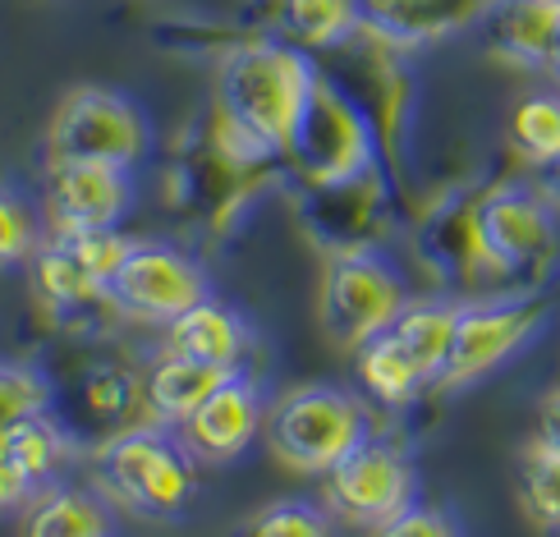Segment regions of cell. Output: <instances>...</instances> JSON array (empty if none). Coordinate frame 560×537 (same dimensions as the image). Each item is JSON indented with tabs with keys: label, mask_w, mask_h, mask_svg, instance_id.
I'll use <instances>...</instances> for the list:
<instances>
[{
	"label": "cell",
	"mask_w": 560,
	"mask_h": 537,
	"mask_svg": "<svg viewBox=\"0 0 560 537\" xmlns=\"http://www.w3.org/2000/svg\"><path fill=\"white\" fill-rule=\"evenodd\" d=\"M317 74H322L317 56L299 51V46L280 42L271 33H258V37L240 42L225 60H217L212 106L225 110L235 125H244L253 138H262L280 156Z\"/></svg>",
	"instance_id": "cell-1"
},
{
	"label": "cell",
	"mask_w": 560,
	"mask_h": 537,
	"mask_svg": "<svg viewBox=\"0 0 560 537\" xmlns=\"http://www.w3.org/2000/svg\"><path fill=\"white\" fill-rule=\"evenodd\" d=\"M478 248L492 290H547L560 271V212L533 179L492 184L474 202Z\"/></svg>",
	"instance_id": "cell-2"
},
{
	"label": "cell",
	"mask_w": 560,
	"mask_h": 537,
	"mask_svg": "<svg viewBox=\"0 0 560 537\" xmlns=\"http://www.w3.org/2000/svg\"><path fill=\"white\" fill-rule=\"evenodd\" d=\"M97 492L143 520H179L198 497V464L171 428L133 423L92 451Z\"/></svg>",
	"instance_id": "cell-3"
},
{
	"label": "cell",
	"mask_w": 560,
	"mask_h": 537,
	"mask_svg": "<svg viewBox=\"0 0 560 537\" xmlns=\"http://www.w3.org/2000/svg\"><path fill=\"white\" fill-rule=\"evenodd\" d=\"M156 129L129 92L79 83L46 125V166H115L138 171L152 156Z\"/></svg>",
	"instance_id": "cell-4"
},
{
	"label": "cell",
	"mask_w": 560,
	"mask_h": 537,
	"mask_svg": "<svg viewBox=\"0 0 560 537\" xmlns=\"http://www.w3.org/2000/svg\"><path fill=\"white\" fill-rule=\"evenodd\" d=\"M322 79H331L349 102L359 106L372 138H377L382 166L395 184H405V152H409V115H413V79L405 69V51L368 37L363 28L331 46L326 60H317Z\"/></svg>",
	"instance_id": "cell-5"
},
{
	"label": "cell",
	"mask_w": 560,
	"mask_h": 537,
	"mask_svg": "<svg viewBox=\"0 0 560 537\" xmlns=\"http://www.w3.org/2000/svg\"><path fill=\"white\" fill-rule=\"evenodd\" d=\"M262 436L285 469L322 478L363 436H372V418L354 390H340L331 382H308L267 405Z\"/></svg>",
	"instance_id": "cell-6"
},
{
	"label": "cell",
	"mask_w": 560,
	"mask_h": 537,
	"mask_svg": "<svg viewBox=\"0 0 560 537\" xmlns=\"http://www.w3.org/2000/svg\"><path fill=\"white\" fill-rule=\"evenodd\" d=\"M547 299L533 290H492L474 299H455V336L451 359L436 390H464L497 367L520 359L524 349L547 331Z\"/></svg>",
	"instance_id": "cell-7"
},
{
	"label": "cell",
	"mask_w": 560,
	"mask_h": 537,
	"mask_svg": "<svg viewBox=\"0 0 560 537\" xmlns=\"http://www.w3.org/2000/svg\"><path fill=\"white\" fill-rule=\"evenodd\" d=\"M377 161H382L377 138H372L359 106L331 79L317 74L308 102H303L299 120L285 138V152H280L285 189H294V184H331L377 166Z\"/></svg>",
	"instance_id": "cell-8"
},
{
	"label": "cell",
	"mask_w": 560,
	"mask_h": 537,
	"mask_svg": "<svg viewBox=\"0 0 560 537\" xmlns=\"http://www.w3.org/2000/svg\"><path fill=\"white\" fill-rule=\"evenodd\" d=\"M409 303V285L382 248L331 253L317 280V322L331 345L354 349L372 336H382Z\"/></svg>",
	"instance_id": "cell-9"
},
{
	"label": "cell",
	"mask_w": 560,
	"mask_h": 537,
	"mask_svg": "<svg viewBox=\"0 0 560 537\" xmlns=\"http://www.w3.org/2000/svg\"><path fill=\"white\" fill-rule=\"evenodd\" d=\"M395 207H400V184L382 161L331 184H294V221L326 258L382 248V240L395 230Z\"/></svg>",
	"instance_id": "cell-10"
},
{
	"label": "cell",
	"mask_w": 560,
	"mask_h": 537,
	"mask_svg": "<svg viewBox=\"0 0 560 537\" xmlns=\"http://www.w3.org/2000/svg\"><path fill=\"white\" fill-rule=\"evenodd\" d=\"M106 299L115 303L120 322L133 326H166L189 313L194 303L212 299V271L184 244L171 240H133L125 262L106 280Z\"/></svg>",
	"instance_id": "cell-11"
},
{
	"label": "cell",
	"mask_w": 560,
	"mask_h": 537,
	"mask_svg": "<svg viewBox=\"0 0 560 537\" xmlns=\"http://www.w3.org/2000/svg\"><path fill=\"white\" fill-rule=\"evenodd\" d=\"M418 497L413 459L386 436H363L340 464L322 474V505L349 528L377 533Z\"/></svg>",
	"instance_id": "cell-12"
},
{
	"label": "cell",
	"mask_w": 560,
	"mask_h": 537,
	"mask_svg": "<svg viewBox=\"0 0 560 537\" xmlns=\"http://www.w3.org/2000/svg\"><path fill=\"white\" fill-rule=\"evenodd\" d=\"M60 423V432L69 436L74 446L79 428L92 432V451L102 446L106 436L125 432L133 423H148V409H143V377L125 363H110V359H92L74 382L60 390H51V409H46Z\"/></svg>",
	"instance_id": "cell-13"
},
{
	"label": "cell",
	"mask_w": 560,
	"mask_h": 537,
	"mask_svg": "<svg viewBox=\"0 0 560 537\" xmlns=\"http://www.w3.org/2000/svg\"><path fill=\"white\" fill-rule=\"evenodd\" d=\"M262 423H267V395L240 367L184 418L175 436H179V446L194 455V464L225 469V464H235L253 441L262 436Z\"/></svg>",
	"instance_id": "cell-14"
},
{
	"label": "cell",
	"mask_w": 560,
	"mask_h": 537,
	"mask_svg": "<svg viewBox=\"0 0 560 537\" xmlns=\"http://www.w3.org/2000/svg\"><path fill=\"white\" fill-rule=\"evenodd\" d=\"M42 189V221L46 235H69V230H120L133 217L138 184L133 171L115 166H46Z\"/></svg>",
	"instance_id": "cell-15"
},
{
	"label": "cell",
	"mask_w": 560,
	"mask_h": 537,
	"mask_svg": "<svg viewBox=\"0 0 560 537\" xmlns=\"http://www.w3.org/2000/svg\"><path fill=\"white\" fill-rule=\"evenodd\" d=\"M474 202L478 194H455L446 202H436L423 212L413 230V253L436 285L446 290H474L487 285V267H482V248H478V225H474Z\"/></svg>",
	"instance_id": "cell-16"
},
{
	"label": "cell",
	"mask_w": 560,
	"mask_h": 537,
	"mask_svg": "<svg viewBox=\"0 0 560 537\" xmlns=\"http://www.w3.org/2000/svg\"><path fill=\"white\" fill-rule=\"evenodd\" d=\"M492 0H359L363 33L395 51H423L455 33H469Z\"/></svg>",
	"instance_id": "cell-17"
},
{
	"label": "cell",
	"mask_w": 560,
	"mask_h": 537,
	"mask_svg": "<svg viewBox=\"0 0 560 537\" xmlns=\"http://www.w3.org/2000/svg\"><path fill=\"white\" fill-rule=\"evenodd\" d=\"M474 28L492 60L547 74L560 42V0H492Z\"/></svg>",
	"instance_id": "cell-18"
},
{
	"label": "cell",
	"mask_w": 560,
	"mask_h": 537,
	"mask_svg": "<svg viewBox=\"0 0 560 537\" xmlns=\"http://www.w3.org/2000/svg\"><path fill=\"white\" fill-rule=\"evenodd\" d=\"M161 349L184 354V359H198V363H212L221 372H240L248 363V326L230 303H221L212 294V299L194 303L189 313H179L166 326Z\"/></svg>",
	"instance_id": "cell-19"
},
{
	"label": "cell",
	"mask_w": 560,
	"mask_h": 537,
	"mask_svg": "<svg viewBox=\"0 0 560 537\" xmlns=\"http://www.w3.org/2000/svg\"><path fill=\"white\" fill-rule=\"evenodd\" d=\"M225 377H230V372H221L212 363H198V359H184V354L161 349V354L148 363V372H143V409H148V423L175 432L184 418H189Z\"/></svg>",
	"instance_id": "cell-20"
},
{
	"label": "cell",
	"mask_w": 560,
	"mask_h": 537,
	"mask_svg": "<svg viewBox=\"0 0 560 537\" xmlns=\"http://www.w3.org/2000/svg\"><path fill=\"white\" fill-rule=\"evenodd\" d=\"M110 501L97 487L79 482H51L28 501V520H23V537H110Z\"/></svg>",
	"instance_id": "cell-21"
},
{
	"label": "cell",
	"mask_w": 560,
	"mask_h": 537,
	"mask_svg": "<svg viewBox=\"0 0 560 537\" xmlns=\"http://www.w3.org/2000/svg\"><path fill=\"white\" fill-rule=\"evenodd\" d=\"M363 28L359 0H271L267 33L299 46L308 56H326Z\"/></svg>",
	"instance_id": "cell-22"
},
{
	"label": "cell",
	"mask_w": 560,
	"mask_h": 537,
	"mask_svg": "<svg viewBox=\"0 0 560 537\" xmlns=\"http://www.w3.org/2000/svg\"><path fill=\"white\" fill-rule=\"evenodd\" d=\"M386 336L405 349L413 359V367L428 377V386L436 390L441 386V372H446V359H451V336H455V299L446 294H432V299H413L395 322L386 326Z\"/></svg>",
	"instance_id": "cell-23"
},
{
	"label": "cell",
	"mask_w": 560,
	"mask_h": 537,
	"mask_svg": "<svg viewBox=\"0 0 560 537\" xmlns=\"http://www.w3.org/2000/svg\"><path fill=\"white\" fill-rule=\"evenodd\" d=\"M354 377L382 409H409L432 390L423 372L413 367V359L386 331L354 349Z\"/></svg>",
	"instance_id": "cell-24"
},
{
	"label": "cell",
	"mask_w": 560,
	"mask_h": 537,
	"mask_svg": "<svg viewBox=\"0 0 560 537\" xmlns=\"http://www.w3.org/2000/svg\"><path fill=\"white\" fill-rule=\"evenodd\" d=\"M65 455H69V436L60 432V423L46 409L19 418V423L0 436V459H5L33 492H42V487H51L60 478Z\"/></svg>",
	"instance_id": "cell-25"
},
{
	"label": "cell",
	"mask_w": 560,
	"mask_h": 537,
	"mask_svg": "<svg viewBox=\"0 0 560 537\" xmlns=\"http://www.w3.org/2000/svg\"><path fill=\"white\" fill-rule=\"evenodd\" d=\"M510 148L528 171H542L547 161L560 156V92H528L510 110Z\"/></svg>",
	"instance_id": "cell-26"
},
{
	"label": "cell",
	"mask_w": 560,
	"mask_h": 537,
	"mask_svg": "<svg viewBox=\"0 0 560 537\" xmlns=\"http://www.w3.org/2000/svg\"><path fill=\"white\" fill-rule=\"evenodd\" d=\"M248 37H258V28L225 23V19H161L152 33L161 51H171L179 60H225Z\"/></svg>",
	"instance_id": "cell-27"
},
{
	"label": "cell",
	"mask_w": 560,
	"mask_h": 537,
	"mask_svg": "<svg viewBox=\"0 0 560 537\" xmlns=\"http://www.w3.org/2000/svg\"><path fill=\"white\" fill-rule=\"evenodd\" d=\"M520 501L542 533H560V451L538 436L520 451Z\"/></svg>",
	"instance_id": "cell-28"
},
{
	"label": "cell",
	"mask_w": 560,
	"mask_h": 537,
	"mask_svg": "<svg viewBox=\"0 0 560 537\" xmlns=\"http://www.w3.org/2000/svg\"><path fill=\"white\" fill-rule=\"evenodd\" d=\"M230 537H336V533H331L326 505H313L303 497H285V501L253 510Z\"/></svg>",
	"instance_id": "cell-29"
},
{
	"label": "cell",
	"mask_w": 560,
	"mask_h": 537,
	"mask_svg": "<svg viewBox=\"0 0 560 537\" xmlns=\"http://www.w3.org/2000/svg\"><path fill=\"white\" fill-rule=\"evenodd\" d=\"M46 230H42V217L37 207L14 194L10 184H0V271L5 267H23L42 248Z\"/></svg>",
	"instance_id": "cell-30"
},
{
	"label": "cell",
	"mask_w": 560,
	"mask_h": 537,
	"mask_svg": "<svg viewBox=\"0 0 560 537\" xmlns=\"http://www.w3.org/2000/svg\"><path fill=\"white\" fill-rule=\"evenodd\" d=\"M69 258H74L97 285L106 290V280L115 276V267L125 262V253L133 248V240L125 230H69V235H51Z\"/></svg>",
	"instance_id": "cell-31"
},
{
	"label": "cell",
	"mask_w": 560,
	"mask_h": 537,
	"mask_svg": "<svg viewBox=\"0 0 560 537\" xmlns=\"http://www.w3.org/2000/svg\"><path fill=\"white\" fill-rule=\"evenodd\" d=\"M42 409H51V382L28 363H0V436Z\"/></svg>",
	"instance_id": "cell-32"
},
{
	"label": "cell",
	"mask_w": 560,
	"mask_h": 537,
	"mask_svg": "<svg viewBox=\"0 0 560 537\" xmlns=\"http://www.w3.org/2000/svg\"><path fill=\"white\" fill-rule=\"evenodd\" d=\"M368 537H464V528L441 505L413 501V505H405L400 515L386 520L377 533H368Z\"/></svg>",
	"instance_id": "cell-33"
},
{
	"label": "cell",
	"mask_w": 560,
	"mask_h": 537,
	"mask_svg": "<svg viewBox=\"0 0 560 537\" xmlns=\"http://www.w3.org/2000/svg\"><path fill=\"white\" fill-rule=\"evenodd\" d=\"M33 497H37L33 487L14 474L5 459H0V515H10V510H23V505H28Z\"/></svg>",
	"instance_id": "cell-34"
},
{
	"label": "cell",
	"mask_w": 560,
	"mask_h": 537,
	"mask_svg": "<svg viewBox=\"0 0 560 537\" xmlns=\"http://www.w3.org/2000/svg\"><path fill=\"white\" fill-rule=\"evenodd\" d=\"M538 441H547L551 451H560V382L538 400Z\"/></svg>",
	"instance_id": "cell-35"
},
{
	"label": "cell",
	"mask_w": 560,
	"mask_h": 537,
	"mask_svg": "<svg viewBox=\"0 0 560 537\" xmlns=\"http://www.w3.org/2000/svg\"><path fill=\"white\" fill-rule=\"evenodd\" d=\"M533 189H538V194L556 207V212H560V156H556V161H547L542 171H533Z\"/></svg>",
	"instance_id": "cell-36"
},
{
	"label": "cell",
	"mask_w": 560,
	"mask_h": 537,
	"mask_svg": "<svg viewBox=\"0 0 560 537\" xmlns=\"http://www.w3.org/2000/svg\"><path fill=\"white\" fill-rule=\"evenodd\" d=\"M547 74H551L556 87H560V42H556V51H551V60H547Z\"/></svg>",
	"instance_id": "cell-37"
}]
</instances>
